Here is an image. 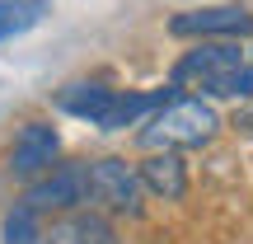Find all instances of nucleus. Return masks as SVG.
Returning <instances> with one entry per match:
<instances>
[{
    "mask_svg": "<svg viewBox=\"0 0 253 244\" xmlns=\"http://www.w3.org/2000/svg\"><path fill=\"white\" fill-rule=\"evenodd\" d=\"M169 85L207 94V99H253V61L235 47V38H220V43L202 38L192 52L178 56V66L169 71Z\"/></svg>",
    "mask_w": 253,
    "mask_h": 244,
    "instance_id": "obj_1",
    "label": "nucleus"
},
{
    "mask_svg": "<svg viewBox=\"0 0 253 244\" xmlns=\"http://www.w3.org/2000/svg\"><path fill=\"white\" fill-rule=\"evenodd\" d=\"M216 132H220V113L211 108L202 94H178L173 90L169 99L145 118L141 146L145 150H192V146H207Z\"/></svg>",
    "mask_w": 253,
    "mask_h": 244,
    "instance_id": "obj_2",
    "label": "nucleus"
},
{
    "mask_svg": "<svg viewBox=\"0 0 253 244\" xmlns=\"http://www.w3.org/2000/svg\"><path fill=\"white\" fill-rule=\"evenodd\" d=\"M84 164V207L103 211V216H141V174L136 164L103 155V160H80Z\"/></svg>",
    "mask_w": 253,
    "mask_h": 244,
    "instance_id": "obj_3",
    "label": "nucleus"
},
{
    "mask_svg": "<svg viewBox=\"0 0 253 244\" xmlns=\"http://www.w3.org/2000/svg\"><path fill=\"white\" fill-rule=\"evenodd\" d=\"M169 33L173 38H249L253 14H249V5H202V9L173 14Z\"/></svg>",
    "mask_w": 253,
    "mask_h": 244,
    "instance_id": "obj_4",
    "label": "nucleus"
},
{
    "mask_svg": "<svg viewBox=\"0 0 253 244\" xmlns=\"http://www.w3.org/2000/svg\"><path fill=\"white\" fill-rule=\"evenodd\" d=\"M56 160H61V136H56L52 122H24L14 132V146H9V174H19V179H42Z\"/></svg>",
    "mask_w": 253,
    "mask_h": 244,
    "instance_id": "obj_5",
    "label": "nucleus"
},
{
    "mask_svg": "<svg viewBox=\"0 0 253 244\" xmlns=\"http://www.w3.org/2000/svg\"><path fill=\"white\" fill-rule=\"evenodd\" d=\"M28 207H38L47 216V211H71V207H84V164L71 160V164H52V169L42 174V179H33V188L24 193Z\"/></svg>",
    "mask_w": 253,
    "mask_h": 244,
    "instance_id": "obj_6",
    "label": "nucleus"
},
{
    "mask_svg": "<svg viewBox=\"0 0 253 244\" xmlns=\"http://www.w3.org/2000/svg\"><path fill=\"white\" fill-rule=\"evenodd\" d=\"M47 244H118V230H113V216L94 207H71L56 211V221L47 226Z\"/></svg>",
    "mask_w": 253,
    "mask_h": 244,
    "instance_id": "obj_7",
    "label": "nucleus"
},
{
    "mask_svg": "<svg viewBox=\"0 0 253 244\" xmlns=\"http://www.w3.org/2000/svg\"><path fill=\"white\" fill-rule=\"evenodd\" d=\"M136 174H141L145 193H155V197H164V202H178L183 193H188V169H183L178 150H150L136 164Z\"/></svg>",
    "mask_w": 253,
    "mask_h": 244,
    "instance_id": "obj_8",
    "label": "nucleus"
},
{
    "mask_svg": "<svg viewBox=\"0 0 253 244\" xmlns=\"http://www.w3.org/2000/svg\"><path fill=\"white\" fill-rule=\"evenodd\" d=\"M0 244H47V226L42 211L28 207V202H14L0 221Z\"/></svg>",
    "mask_w": 253,
    "mask_h": 244,
    "instance_id": "obj_9",
    "label": "nucleus"
},
{
    "mask_svg": "<svg viewBox=\"0 0 253 244\" xmlns=\"http://www.w3.org/2000/svg\"><path fill=\"white\" fill-rule=\"evenodd\" d=\"M47 9H52V0H0V43L38 28L47 19Z\"/></svg>",
    "mask_w": 253,
    "mask_h": 244,
    "instance_id": "obj_10",
    "label": "nucleus"
}]
</instances>
